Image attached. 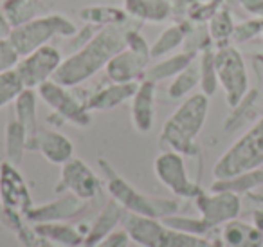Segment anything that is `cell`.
<instances>
[{
  "label": "cell",
  "mask_w": 263,
  "mask_h": 247,
  "mask_svg": "<svg viewBox=\"0 0 263 247\" xmlns=\"http://www.w3.org/2000/svg\"><path fill=\"white\" fill-rule=\"evenodd\" d=\"M261 33H263V20L261 19L245 20V22L234 24V31H233V38H231V42L243 44V42L252 40V38H256Z\"/></svg>",
  "instance_id": "836d02e7"
},
{
  "label": "cell",
  "mask_w": 263,
  "mask_h": 247,
  "mask_svg": "<svg viewBox=\"0 0 263 247\" xmlns=\"http://www.w3.org/2000/svg\"><path fill=\"white\" fill-rule=\"evenodd\" d=\"M139 81L137 83H110L96 91L87 98V109L90 110H110L123 105L124 101L134 98Z\"/></svg>",
  "instance_id": "ac0fdd59"
},
{
  "label": "cell",
  "mask_w": 263,
  "mask_h": 247,
  "mask_svg": "<svg viewBox=\"0 0 263 247\" xmlns=\"http://www.w3.org/2000/svg\"><path fill=\"white\" fill-rule=\"evenodd\" d=\"M126 31V24L99 27L87 44L72 51L69 58H63L62 65L56 70L52 80L69 89L90 80L94 74L105 69L114 55L124 49Z\"/></svg>",
  "instance_id": "6da1fadb"
},
{
  "label": "cell",
  "mask_w": 263,
  "mask_h": 247,
  "mask_svg": "<svg viewBox=\"0 0 263 247\" xmlns=\"http://www.w3.org/2000/svg\"><path fill=\"white\" fill-rule=\"evenodd\" d=\"M87 209V200L76 195H67L54 202L44 204L40 207H31L27 220L33 224H44V222H67L80 217Z\"/></svg>",
  "instance_id": "9a60e30c"
},
{
  "label": "cell",
  "mask_w": 263,
  "mask_h": 247,
  "mask_svg": "<svg viewBox=\"0 0 263 247\" xmlns=\"http://www.w3.org/2000/svg\"><path fill=\"white\" fill-rule=\"evenodd\" d=\"M27 145H29V135H27L26 128L16 119H9L8 125H6V161L18 166L24 159V153L27 152Z\"/></svg>",
  "instance_id": "4316f807"
},
{
  "label": "cell",
  "mask_w": 263,
  "mask_h": 247,
  "mask_svg": "<svg viewBox=\"0 0 263 247\" xmlns=\"http://www.w3.org/2000/svg\"><path fill=\"white\" fill-rule=\"evenodd\" d=\"M80 19L94 27L123 26L128 22V13L114 6H88L80 11Z\"/></svg>",
  "instance_id": "d4e9b609"
},
{
  "label": "cell",
  "mask_w": 263,
  "mask_h": 247,
  "mask_svg": "<svg viewBox=\"0 0 263 247\" xmlns=\"http://www.w3.org/2000/svg\"><path fill=\"white\" fill-rule=\"evenodd\" d=\"M238 2L247 13L263 20V0H238Z\"/></svg>",
  "instance_id": "74e56055"
},
{
  "label": "cell",
  "mask_w": 263,
  "mask_h": 247,
  "mask_svg": "<svg viewBox=\"0 0 263 247\" xmlns=\"http://www.w3.org/2000/svg\"><path fill=\"white\" fill-rule=\"evenodd\" d=\"M56 191H69L83 200H90L101 191V184L98 175L87 163L72 157L62 164V175H60V184L56 186Z\"/></svg>",
  "instance_id": "7c38bea8"
},
{
  "label": "cell",
  "mask_w": 263,
  "mask_h": 247,
  "mask_svg": "<svg viewBox=\"0 0 263 247\" xmlns=\"http://www.w3.org/2000/svg\"><path fill=\"white\" fill-rule=\"evenodd\" d=\"M34 229L51 243H58L63 247L83 245L85 233H81L76 225L65 222H44V224H34Z\"/></svg>",
  "instance_id": "7402d4cb"
},
{
  "label": "cell",
  "mask_w": 263,
  "mask_h": 247,
  "mask_svg": "<svg viewBox=\"0 0 263 247\" xmlns=\"http://www.w3.org/2000/svg\"><path fill=\"white\" fill-rule=\"evenodd\" d=\"M197 85H200V70H198V63H191L190 67L179 73L168 87V96L172 99H180L187 96Z\"/></svg>",
  "instance_id": "f546056e"
},
{
  "label": "cell",
  "mask_w": 263,
  "mask_h": 247,
  "mask_svg": "<svg viewBox=\"0 0 263 247\" xmlns=\"http://www.w3.org/2000/svg\"><path fill=\"white\" fill-rule=\"evenodd\" d=\"M263 164V117L258 119L213 168L215 179H227L243 171L256 170Z\"/></svg>",
  "instance_id": "8992f818"
},
{
  "label": "cell",
  "mask_w": 263,
  "mask_h": 247,
  "mask_svg": "<svg viewBox=\"0 0 263 247\" xmlns=\"http://www.w3.org/2000/svg\"><path fill=\"white\" fill-rule=\"evenodd\" d=\"M195 58H197V56L190 55V52H186V51L180 52V55L168 56V58L157 62L154 67L146 69L144 78L155 81V83H159V81H162V80H170V78H175L177 74L182 73L186 67H190L191 63L195 62Z\"/></svg>",
  "instance_id": "484cf974"
},
{
  "label": "cell",
  "mask_w": 263,
  "mask_h": 247,
  "mask_svg": "<svg viewBox=\"0 0 263 247\" xmlns=\"http://www.w3.org/2000/svg\"><path fill=\"white\" fill-rule=\"evenodd\" d=\"M252 199H256V200H261V202H263V197H256V195H252Z\"/></svg>",
  "instance_id": "b9f144b4"
},
{
  "label": "cell",
  "mask_w": 263,
  "mask_h": 247,
  "mask_svg": "<svg viewBox=\"0 0 263 247\" xmlns=\"http://www.w3.org/2000/svg\"><path fill=\"white\" fill-rule=\"evenodd\" d=\"M78 27L63 15H40L13 27L9 42L15 51L22 56L47 45L52 38H70L74 37Z\"/></svg>",
  "instance_id": "5b68a950"
},
{
  "label": "cell",
  "mask_w": 263,
  "mask_h": 247,
  "mask_svg": "<svg viewBox=\"0 0 263 247\" xmlns=\"http://www.w3.org/2000/svg\"><path fill=\"white\" fill-rule=\"evenodd\" d=\"M198 70H200L202 92L211 98L220 87L218 76H216V69H215V51H211V49L202 51L200 60H198Z\"/></svg>",
  "instance_id": "4dcf8cb0"
},
{
  "label": "cell",
  "mask_w": 263,
  "mask_h": 247,
  "mask_svg": "<svg viewBox=\"0 0 263 247\" xmlns=\"http://www.w3.org/2000/svg\"><path fill=\"white\" fill-rule=\"evenodd\" d=\"M74 247H83V245H74Z\"/></svg>",
  "instance_id": "7bdbcfd3"
},
{
  "label": "cell",
  "mask_w": 263,
  "mask_h": 247,
  "mask_svg": "<svg viewBox=\"0 0 263 247\" xmlns=\"http://www.w3.org/2000/svg\"><path fill=\"white\" fill-rule=\"evenodd\" d=\"M124 40H126L128 49H132V51H136V52H141V55L150 56V45H148L146 38H144L137 29H128Z\"/></svg>",
  "instance_id": "d590c367"
},
{
  "label": "cell",
  "mask_w": 263,
  "mask_h": 247,
  "mask_svg": "<svg viewBox=\"0 0 263 247\" xmlns=\"http://www.w3.org/2000/svg\"><path fill=\"white\" fill-rule=\"evenodd\" d=\"M187 27H190V22H179L173 24V26H168L157 38L155 42L150 45V56L152 58H161V56L170 55L172 51L179 49L180 45H184V40H186V33Z\"/></svg>",
  "instance_id": "83f0119b"
},
{
  "label": "cell",
  "mask_w": 263,
  "mask_h": 247,
  "mask_svg": "<svg viewBox=\"0 0 263 247\" xmlns=\"http://www.w3.org/2000/svg\"><path fill=\"white\" fill-rule=\"evenodd\" d=\"M98 164L101 166L106 177V189L117 204L123 206L128 213L143 215L152 218H164L168 215H175L179 209V202L172 199H161V197H150L137 191L130 182H126L105 159H99Z\"/></svg>",
  "instance_id": "277c9868"
},
{
  "label": "cell",
  "mask_w": 263,
  "mask_h": 247,
  "mask_svg": "<svg viewBox=\"0 0 263 247\" xmlns=\"http://www.w3.org/2000/svg\"><path fill=\"white\" fill-rule=\"evenodd\" d=\"M126 211L123 209L121 204H117L114 199H110L108 202L105 204L103 211L99 213V217L96 218V222L90 225V229L87 231L83 240V247H92L98 242H101L103 238L110 235V233L116 231L117 225L123 222V217Z\"/></svg>",
  "instance_id": "d6986e66"
},
{
  "label": "cell",
  "mask_w": 263,
  "mask_h": 247,
  "mask_svg": "<svg viewBox=\"0 0 263 247\" xmlns=\"http://www.w3.org/2000/svg\"><path fill=\"white\" fill-rule=\"evenodd\" d=\"M195 204L200 211V218L211 229L216 225L227 224L229 220H234L241 209L240 197L231 191H202L195 199Z\"/></svg>",
  "instance_id": "4fadbf2b"
},
{
  "label": "cell",
  "mask_w": 263,
  "mask_h": 247,
  "mask_svg": "<svg viewBox=\"0 0 263 247\" xmlns=\"http://www.w3.org/2000/svg\"><path fill=\"white\" fill-rule=\"evenodd\" d=\"M215 69L218 83L223 89L226 101L231 109H236L249 92V76L241 52L233 45L216 47Z\"/></svg>",
  "instance_id": "52a82bcc"
},
{
  "label": "cell",
  "mask_w": 263,
  "mask_h": 247,
  "mask_svg": "<svg viewBox=\"0 0 263 247\" xmlns=\"http://www.w3.org/2000/svg\"><path fill=\"white\" fill-rule=\"evenodd\" d=\"M155 177L164 184L173 195L182 197V199H197L202 193V188L198 182L191 181L187 175V168L184 163V155L173 150L159 153L154 161Z\"/></svg>",
  "instance_id": "30bf717a"
},
{
  "label": "cell",
  "mask_w": 263,
  "mask_h": 247,
  "mask_svg": "<svg viewBox=\"0 0 263 247\" xmlns=\"http://www.w3.org/2000/svg\"><path fill=\"white\" fill-rule=\"evenodd\" d=\"M166 225L173 229H179L184 233H191V235H198V236H205L211 227L205 224L202 218H190V217H179V215H168V217L161 218Z\"/></svg>",
  "instance_id": "d6a6232c"
},
{
  "label": "cell",
  "mask_w": 263,
  "mask_h": 247,
  "mask_svg": "<svg viewBox=\"0 0 263 247\" xmlns=\"http://www.w3.org/2000/svg\"><path fill=\"white\" fill-rule=\"evenodd\" d=\"M208 112L209 96L204 92L186 98V101L180 103L179 109L166 119L161 132V145L187 157L198 155L200 148L195 139L204 128Z\"/></svg>",
  "instance_id": "7a4b0ae2"
},
{
  "label": "cell",
  "mask_w": 263,
  "mask_h": 247,
  "mask_svg": "<svg viewBox=\"0 0 263 247\" xmlns=\"http://www.w3.org/2000/svg\"><path fill=\"white\" fill-rule=\"evenodd\" d=\"M63 62V56L58 47L47 44L36 51L29 52L27 56H22L16 63V73L22 78L24 87L34 89L36 91L42 83L52 80L56 70L60 69Z\"/></svg>",
  "instance_id": "8fae6325"
},
{
  "label": "cell",
  "mask_w": 263,
  "mask_h": 247,
  "mask_svg": "<svg viewBox=\"0 0 263 247\" xmlns=\"http://www.w3.org/2000/svg\"><path fill=\"white\" fill-rule=\"evenodd\" d=\"M222 242L226 247H263V233L256 225L234 218L223 224Z\"/></svg>",
  "instance_id": "44dd1931"
},
{
  "label": "cell",
  "mask_w": 263,
  "mask_h": 247,
  "mask_svg": "<svg viewBox=\"0 0 263 247\" xmlns=\"http://www.w3.org/2000/svg\"><path fill=\"white\" fill-rule=\"evenodd\" d=\"M155 94H157V83L144 78L143 81H139V87L132 98V125L139 134H148L154 128Z\"/></svg>",
  "instance_id": "2e32d148"
},
{
  "label": "cell",
  "mask_w": 263,
  "mask_h": 247,
  "mask_svg": "<svg viewBox=\"0 0 263 247\" xmlns=\"http://www.w3.org/2000/svg\"><path fill=\"white\" fill-rule=\"evenodd\" d=\"M36 94L47 107H51L52 112L63 121L76 125V127H88L92 123L90 110L87 109V99L78 98V94L69 91L65 85L56 83L54 80H49L36 89Z\"/></svg>",
  "instance_id": "9c48e42d"
},
{
  "label": "cell",
  "mask_w": 263,
  "mask_h": 247,
  "mask_svg": "<svg viewBox=\"0 0 263 247\" xmlns=\"http://www.w3.org/2000/svg\"><path fill=\"white\" fill-rule=\"evenodd\" d=\"M128 240H130V238H128L126 231H124V229H121V231L110 233L106 238H103L101 242H98L96 245H92V247H126Z\"/></svg>",
  "instance_id": "8d00e7d4"
},
{
  "label": "cell",
  "mask_w": 263,
  "mask_h": 247,
  "mask_svg": "<svg viewBox=\"0 0 263 247\" xmlns=\"http://www.w3.org/2000/svg\"><path fill=\"white\" fill-rule=\"evenodd\" d=\"M24 81L18 76L16 69L0 74V109H4L9 103H15V99L24 91Z\"/></svg>",
  "instance_id": "1f68e13d"
},
{
  "label": "cell",
  "mask_w": 263,
  "mask_h": 247,
  "mask_svg": "<svg viewBox=\"0 0 263 247\" xmlns=\"http://www.w3.org/2000/svg\"><path fill=\"white\" fill-rule=\"evenodd\" d=\"M0 202L6 222L15 229L24 224V218H27L33 207L26 181L16 170V164L9 161L0 163Z\"/></svg>",
  "instance_id": "ba28073f"
},
{
  "label": "cell",
  "mask_w": 263,
  "mask_h": 247,
  "mask_svg": "<svg viewBox=\"0 0 263 247\" xmlns=\"http://www.w3.org/2000/svg\"><path fill=\"white\" fill-rule=\"evenodd\" d=\"M24 2H26V0H2V6H0V8L4 9L6 13H11L13 9H16L20 4H24Z\"/></svg>",
  "instance_id": "ab89813d"
},
{
  "label": "cell",
  "mask_w": 263,
  "mask_h": 247,
  "mask_svg": "<svg viewBox=\"0 0 263 247\" xmlns=\"http://www.w3.org/2000/svg\"><path fill=\"white\" fill-rule=\"evenodd\" d=\"M15 119L26 128L27 135H29V150L31 143H33L38 128V121H36V92L34 89H24L20 92V96L15 99Z\"/></svg>",
  "instance_id": "603a6c76"
},
{
  "label": "cell",
  "mask_w": 263,
  "mask_h": 247,
  "mask_svg": "<svg viewBox=\"0 0 263 247\" xmlns=\"http://www.w3.org/2000/svg\"><path fill=\"white\" fill-rule=\"evenodd\" d=\"M233 31H234V20L229 9L220 8L218 11L208 20L209 38H211L213 45H216V47L229 45L231 38H233Z\"/></svg>",
  "instance_id": "f1b7e54d"
},
{
  "label": "cell",
  "mask_w": 263,
  "mask_h": 247,
  "mask_svg": "<svg viewBox=\"0 0 263 247\" xmlns=\"http://www.w3.org/2000/svg\"><path fill=\"white\" fill-rule=\"evenodd\" d=\"M11 31H13L11 20H9V16L6 15L4 9L0 8V42H2V40H8L9 34H11Z\"/></svg>",
  "instance_id": "f35d334b"
},
{
  "label": "cell",
  "mask_w": 263,
  "mask_h": 247,
  "mask_svg": "<svg viewBox=\"0 0 263 247\" xmlns=\"http://www.w3.org/2000/svg\"><path fill=\"white\" fill-rule=\"evenodd\" d=\"M263 186V170L256 168L251 171H243V173L233 175L227 179H215L211 186V191H231L236 195H243V193H251L252 189Z\"/></svg>",
  "instance_id": "cb8c5ba5"
},
{
  "label": "cell",
  "mask_w": 263,
  "mask_h": 247,
  "mask_svg": "<svg viewBox=\"0 0 263 247\" xmlns=\"http://www.w3.org/2000/svg\"><path fill=\"white\" fill-rule=\"evenodd\" d=\"M29 150H38L49 163L63 164L74 157V145L67 135L51 128H40L31 143Z\"/></svg>",
  "instance_id": "e0dca14e"
},
{
  "label": "cell",
  "mask_w": 263,
  "mask_h": 247,
  "mask_svg": "<svg viewBox=\"0 0 263 247\" xmlns=\"http://www.w3.org/2000/svg\"><path fill=\"white\" fill-rule=\"evenodd\" d=\"M150 58L152 56L132 51V49H128L124 45V49H121L117 55H114L110 58V62L106 63V78L110 81H114V83H137V81H143Z\"/></svg>",
  "instance_id": "5bb4252c"
},
{
  "label": "cell",
  "mask_w": 263,
  "mask_h": 247,
  "mask_svg": "<svg viewBox=\"0 0 263 247\" xmlns=\"http://www.w3.org/2000/svg\"><path fill=\"white\" fill-rule=\"evenodd\" d=\"M124 11L143 22H166L173 15V0H124Z\"/></svg>",
  "instance_id": "ffe728a7"
},
{
  "label": "cell",
  "mask_w": 263,
  "mask_h": 247,
  "mask_svg": "<svg viewBox=\"0 0 263 247\" xmlns=\"http://www.w3.org/2000/svg\"><path fill=\"white\" fill-rule=\"evenodd\" d=\"M123 229L128 238L139 247H213V242L204 236L184 233L166 225L161 218L124 213Z\"/></svg>",
  "instance_id": "3957f363"
},
{
  "label": "cell",
  "mask_w": 263,
  "mask_h": 247,
  "mask_svg": "<svg viewBox=\"0 0 263 247\" xmlns=\"http://www.w3.org/2000/svg\"><path fill=\"white\" fill-rule=\"evenodd\" d=\"M18 60H20V55L15 51V47H13V44L9 42V38L0 42V74L15 69Z\"/></svg>",
  "instance_id": "e575fe53"
},
{
  "label": "cell",
  "mask_w": 263,
  "mask_h": 247,
  "mask_svg": "<svg viewBox=\"0 0 263 247\" xmlns=\"http://www.w3.org/2000/svg\"><path fill=\"white\" fill-rule=\"evenodd\" d=\"M213 247H226V245H223L222 238H216V240H213Z\"/></svg>",
  "instance_id": "60d3db41"
}]
</instances>
